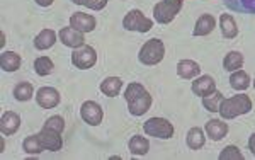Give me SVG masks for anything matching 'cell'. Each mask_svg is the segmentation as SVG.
<instances>
[{"instance_id": "484cf974", "label": "cell", "mask_w": 255, "mask_h": 160, "mask_svg": "<svg viewBox=\"0 0 255 160\" xmlns=\"http://www.w3.org/2000/svg\"><path fill=\"white\" fill-rule=\"evenodd\" d=\"M230 85L235 90H247L250 87V77L244 70H235L230 77Z\"/></svg>"}, {"instance_id": "e575fe53", "label": "cell", "mask_w": 255, "mask_h": 160, "mask_svg": "<svg viewBox=\"0 0 255 160\" xmlns=\"http://www.w3.org/2000/svg\"><path fill=\"white\" fill-rule=\"evenodd\" d=\"M249 149H250V152H255V133L252 135V137H250V140H249Z\"/></svg>"}, {"instance_id": "9c48e42d", "label": "cell", "mask_w": 255, "mask_h": 160, "mask_svg": "<svg viewBox=\"0 0 255 160\" xmlns=\"http://www.w3.org/2000/svg\"><path fill=\"white\" fill-rule=\"evenodd\" d=\"M36 102L43 109H53L60 104V92L53 87H41L36 94Z\"/></svg>"}, {"instance_id": "83f0119b", "label": "cell", "mask_w": 255, "mask_h": 160, "mask_svg": "<svg viewBox=\"0 0 255 160\" xmlns=\"http://www.w3.org/2000/svg\"><path fill=\"white\" fill-rule=\"evenodd\" d=\"M32 94H34V89H32V85L29 82H19L14 87V97L20 102L29 101L32 97Z\"/></svg>"}, {"instance_id": "6da1fadb", "label": "cell", "mask_w": 255, "mask_h": 160, "mask_svg": "<svg viewBox=\"0 0 255 160\" xmlns=\"http://www.w3.org/2000/svg\"><path fill=\"white\" fill-rule=\"evenodd\" d=\"M252 109V101H250L249 96L245 94H238V96H233V97H228V99H223L220 106V116L223 120H233V118H238L242 114H247L250 113Z\"/></svg>"}, {"instance_id": "836d02e7", "label": "cell", "mask_w": 255, "mask_h": 160, "mask_svg": "<svg viewBox=\"0 0 255 160\" xmlns=\"http://www.w3.org/2000/svg\"><path fill=\"white\" fill-rule=\"evenodd\" d=\"M53 2H55V0H36V3L41 5V7H49Z\"/></svg>"}, {"instance_id": "ba28073f", "label": "cell", "mask_w": 255, "mask_h": 160, "mask_svg": "<svg viewBox=\"0 0 255 160\" xmlns=\"http://www.w3.org/2000/svg\"><path fill=\"white\" fill-rule=\"evenodd\" d=\"M39 140H41V145H43L44 150H49V152H58L61 150L63 147V138H61V133L56 130H51V128H44L38 133Z\"/></svg>"}, {"instance_id": "9a60e30c", "label": "cell", "mask_w": 255, "mask_h": 160, "mask_svg": "<svg viewBox=\"0 0 255 160\" xmlns=\"http://www.w3.org/2000/svg\"><path fill=\"white\" fill-rule=\"evenodd\" d=\"M177 73H179V77H182V79L191 80V79H194V77L201 75V67L194 60H180L179 63H177Z\"/></svg>"}, {"instance_id": "f1b7e54d", "label": "cell", "mask_w": 255, "mask_h": 160, "mask_svg": "<svg viewBox=\"0 0 255 160\" xmlns=\"http://www.w3.org/2000/svg\"><path fill=\"white\" fill-rule=\"evenodd\" d=\"M53 68H55V65H53L51 58H48V56H39V58L34 61V70L41 77L49 75V73L53 72Z\"/></svg>"}, {"instance_id": "8fae6325", "label": "cell", "mask_w": 255, "mask_h": 160, "mask_svg": "<svg viewBox=\"0 0 255 160\" xmlns=\"http://www.w3.org/2000/svg\"><path fill=\"white\" fill-rule=\"evenodd\" d=\"M96 17L90 14H84V12H75L70 17V26L80 32H92L96 29Z\"/></svg>"}, {"instance_id": "4fadbf2b", "label": "cell", "mask_w": 255, "mask_h": 160, "mask_svg": "<svg viewBox=\"0 0 255 160\" xmlns=\"http://www.w3.org/2000/svg\"><path fill=\"white\" fill-rule=\"evenodd\" d=\"M19 126H20V118L14 111H7V113H3L2 118H0V131H2V135H5V137L14 135L15 131L19 130Z\"/></svg>"}, {"instance_id": "30bf717a", "label": "cell", "mask_w": 255, "mask_h": 160, "mask_svg": "<svg viewBox=\"0 0 255 160\" xmlns=\"http://www.w3.org/2000/svg\"><path fill=\"white\" fill-rule=\"evenodd\" d=\"M58 36H60V41L65 44V46L73 48V50H75V48L84 46V44H85L84 32L73 29L72 26H70V27H61L60 32H58Z\"/></svg>"}, {"instance_id": "603a6c76", "label": "cell", "mask_w": 255, "mask_h": 160, "mask_svg": "<svg viewBox=\"0 0 255 160\" xmlns=\"http://www.w3.org/2000/svg\"><path fill=\"white\" fill-rule=\"evenodd\" d=\"M128 147H129V152L133 155H146L148 150H150V143L141 135H134L129 140V143H128Z\"/></svg>"}, {"instance_id": "52a82bcc", "label": "cell", "mask_w": 255, "mask_h": 160, "mask_svg": "<svg viewBox=\"0 0 255 160\" xmlns=\"http://www.w3.org/2000/svg\"><path fill=\"white\" fill-rule=\"evenodd\" d=\"M80 116L87 125L90 126H97L102 123V118H104V111H102L101 106L97 104L96 101H85L80 108Z\"/></svg>"}, {"instance_id": "8992f818", "label": "cell", "mask_w": 255, "mask_h": 160, "mask_svg": "<svg viewBox=\"0 0 255 160\" xmlns=\"http://www.w3.org/2000/svg\"><path fill=\"white\" fill-rule=\"evenodd\" d=\"M97 61V53L92 46L89 44H84L80 48H75L72 53V63L75 65L80 70H87V68H92Z\"/></svg>"}, {"instance_id": "f546056e", "label": "cell", "mask_w": 255, "mask_h": 160, "mask_svg": "<svg viewBox=\"0 0 255 160\" xmlns=\"http://www.w3.org/2000/svg\"><path fill=\"white\" fill-rule=\"evenodd\" d=\"M22 147H24V152H27V154H31V155L41 154V152L44 150L43 145H41V140H39L38 135H31V137H27L26 140H24Z\"/></svg>"}, {"instance_id": "d4e9b609", "label": "cell", "mask_w": 255, "mask_h": 160, "mask_svg": "<svg viewBox=\"0 0 255 160\" xmlns=\"http://www.w3.org/2000/svg\"><path fill=\"white\" fill-rule=\"evenodd\" d=\"M242 65H244V55L238 51H230L223 60V68L226 72L240 70Z\"/></svg>"}, {"instance_id": "1f68e13d", "label": "cell", "mask_w": 255, "mask_h": 160, "mask_svg": "<svg viewBox=\"0 0 255 160\" xmlns=\"http://www.w3.org/2000/svg\"><path fill=\"white\" fill-rule=\"evenodd\" d=\"M73 3H79V5H85L87 9L92 10H102L108 5L109 0H72Z\"/></svg>"}, {"instance_id": "5bb4252c", "label": "cell", "mask_w": 255, "mask_h": 160, "mask_svg": "<svg viewBox=\"0 0 255 160\" xmlns=\"http://www.w3.org/2000/svg\"><path fill=\"white\" fill-rule=\"evenodd\" d=\"M215 90H216V82L211 75H201L192 82V92L199 97L209 96Z\"/></svg>"}, {"instance_id": "d6986e66", "label": "cell", "mask_w": 255, "mask_h": 160, "mask_svg": "<svg viewBox=\"0 0 255 160\" xmlns=\"http://www.w3.org/2000/svg\"><path fill=\"white\" fill-rule=\"evenodd\" d=\"M55 43H56V32L53 29H43L34 39V46L41 51L49 50Z\"/></svg>"}, {"instance_id": "ffe728a7", "label": "cell", "mask_w": 255, "mask_h": 160, "mask_svg": "<svg viewBox=\"0 0 255 160\" xmlns=\"http://www.w3.org/2000/svg\"><path fill=\"white\" fill-rule=\"evenodd\" d=\"M0 67L5 72H15L20 67V56L14 51H3L0 55Z\"/></svg>"}, {"instance_id": "cb8c5ba5", "label": "cell", "mask_w": 255, "mask_h": 160, "mask_svg": "<svg viewBox=\"0 0 255 160\" xmlns=\"http://www.w3.org/2000/svg\"><path fill=\"white\" fill-rule=\"evenodd\" d=\"M204 142H206V137L201 128H191L187 131V147L191 150H199L201 147H204Z\"/></svg>"}, {"instance_id": "2e32d148", "label": "cell", "mask_w": 255, "mask_h": 160, "mask_svg": "<svg viewBox=\"0 0 255 160\" xmlns=\"http://www.w3.org/2000/svg\"><path fill=\"white\" fill-rule=\"evenodd\" d=\"M206 133L213 142H220L228 135V125L223 120H211L206 123Z\"/></svg>"}, {"instance_id": "4316f807", "label": "cell", "mask_w": 255, "mask_h": 160, "mask_svg": "<svg viewBox=\"0 0 255 160\" xmlns=\"http://www.w3.org/2000/svg\"><path fill=\"white\" fill-rule=\"evenodd\" d=\"M223 99H225L223 94H221L220 90H215V92H211L209 96L203 97V106L209 111V113H218Z\"/></svg>"}, {"instance_id": "44dd1931", "label": "cell", "mask_w": 255, "mask_h": 160, "mask_svg": "<svg viewBox=\"0 0 255 160\" xmlns=\"http://www.w3.org/2000/svg\"><path fill=\"white\" fill-rule=\"evenodd\" d=\"M230 10L242 14H255V0H223Z\"/></svg>"}, {"instance_id": "d6a6232c", "label": "cell", "mask_w": 255, "mask_h": 160, "mask_svg": "<svg viewBox=\"0 0 255 160\" xmlns=\"http://www.w3.org/2000/svg\"><path fill=\"white\" fill-rule=\"evenodd\" d=\"M44 128H51V130H56V131H60V133H63L65 120L61 116H51L49 120H46V123H44Z\"/></svg>"}, {"instance_id": "7c38bea8", "label": "cell", "mask_w": 255, "mask_h": 160, "mask_svg": "<svg viewBox=\"0 0 255 160\" xmlns=\"http://www.w3.org/2000/svg\"><path fill=\"white\" fill-rule=\"evenodd\" d=\"M150 108H151V96L148 94V90L141 92L136 97H133L131 101H128V109H129V113L133 116H143Z\"/></svg>"}, {"instance_id": "e0dca14e", "label": "cell", "mask_w": 255, "mask_h": 160, "mask_svg": "<svg viewBox=\"0 0 255 160\" xmlns=\"http://www.w3.org/2000/svg\"><path fill=\"white\" fill-rule=\"evenodd\" d=\"M215 26H216V19L211 14H203L197 19L194 26V36H208L209 32L215 29Z\"/></svg>"}, {"instance_id": "277c9868", "label": "cell", "mask_w": 255, "mask_h": 160, "mask_svg": "<svg viewBox=\"0 0 255 160\" xmlns=\"http://www.w3.org/2000/svg\"><path fill=\"white\" fill-rule=\"evenodd\" d=\"M143 130H145L148 137L162 138V140H168V138L174 137V125L165 118H150L143 125Z\"/></svg>"}, {"instance_id": "3957f363", "label": "cell", "mask_w": 255, "mask_h": 160, "mask_svg": "<svg viewBox=\"0 0 255 160\" xmlns=\"http://www.w3.org/2000/svg\"><path fill=\"white\" fill-rule=\"evenodd\" d=\"M184 0H162L153 7V17L160 24H168L182 9Z\"/></svg>"}, {"instance_id": "7402d4cb", "label": "cell", "mask_w": 255, "mask_h": 160, "mask_svg": "<svg viewBox=\"0 0 255 160\" xmlns=\"http://www.w3.org/2000/svg\"><path fill=\"white\" fill-rule=\"evenodd\" d=\"M123 87V80L119 77H108L101 82V92L108 97H116Z\"/></svg>"}, {"instance_id": "8d00e7d4", "label": "cell", "mask_w": 255, "mask_h": 160, "mask_svg": "<svg viewBox=\"0 0 255 160\" xmlns=\"http://www.w3.org/2000/svg\"><path fill=\"white\" fill-rule=\"evenodd\" d=\"M254 155H255V152H254Z\"/></svg>"}, {"instance_id": "ac0fdd59", "label": "cell", "mask_w": 255, "mask_h": 160, "mask_svg": "<svg viewBox=\"0 0 255 160\" xmlns=\"http://www.w3.org/2000/svg\"><path fill=\"white\" fill-rule=\"evenodd\" d=\"M220 27H221V34H223L226 39H233L238 34L237 22H235V19H233V15H230V14H221Z\"/></svg>"}, {"instance_id": "d590c367", "label": "cell", "mask_w": 255, "mask_h": 160, "mask_svg": "<svg viewBox=\"0 0 255 160\" xmlns=\"http://www.w3.org/2000/svg\"><path fill=\"white\" fill-rule=\"evenodd\" d=\"M254 87H255V82H254Z\"/></svg>"}, {"instance_id": "7a4b0ae2", "label": "cell", "mask_w": 255, "mask_h": 160, "mask_svg": "<svg viewBox=\"0 0 255 160\" xmlns=\"http://www.w3.org/2000/svg\"><path fill=\"white\" fill-rule=\"evenodd\" d=\"M163 56H165V44H163V41H160L157 38L146 41L138 53L139 61L143 65H148V67L160 63L163 60Z\"/></svg>"}, {"instance_id": "5b68a950", "label": "cell", "mask_w": 255, "mask_h": 160, "mask_svg": "<svg viewBox=\"0 0 255 160\" xmlns=\"http://www.w3.org/2000/svg\"><path fill=\"white\" fill-rule=\"evenodd\" d=\"M123 27L128 31H136V32H148L153 27V20L145 17L141 10L133 9L129 10L123 19Z\"/></svg>"}, {"instance_id": "4dcf8cb0", "label": "cell", "mask_w": 255, "mask_h": 160, "mask_svg": "<svg viewBox=\"0 0 255 160\" xmlns=\"http://www.w3.org/2000/svg\"><path fill=\"white\" fill-rule=\"evenodd\" d=\"M220 160H244V155L238 150V147L235 145H228L221 150L220 154Z\"/></svg>"}]
</instances>
